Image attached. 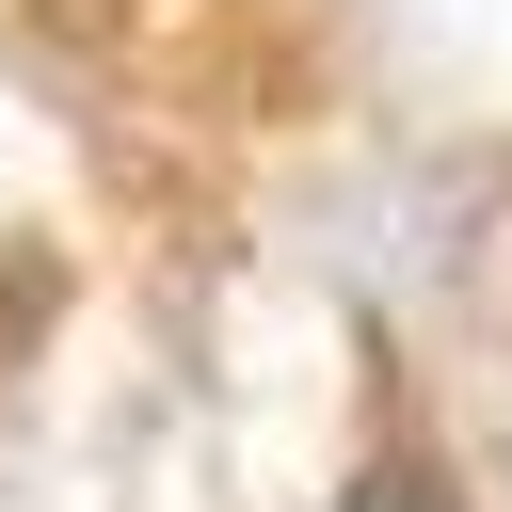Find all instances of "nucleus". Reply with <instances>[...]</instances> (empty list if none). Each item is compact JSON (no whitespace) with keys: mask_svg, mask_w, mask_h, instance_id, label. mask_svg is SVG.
<instances>
[{"mask_svg":"<svg viewBox=\"0 0 512 512\" xmlns=\"http://www.w3.org/2000/svg\"><path fill=\"white\" fill-rule=\"evenodd\" d=\"M336 512H448V480H432V464H384V480H352Z\"/></svg>","mask_w":512,"mask_h":512,"instance_id":"nucleus-1","label":"nucleus"}]
</instances>
